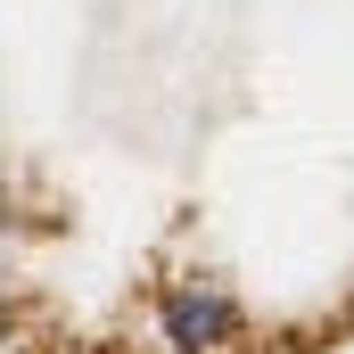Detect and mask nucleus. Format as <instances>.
Instances as JSON below:
<instances>
[{
	"mask_svg": "<svg viewBox=\"0 0 354 354\" xmlns=\"http://www.w3.org/2000/svg\"><path fill=\"white\" fill-rule=\"evenodd\" d=\"M8 206L50 239H354V0H8Z\"/></svg>",
	"mask_w": 354,
	"mask_h": 354,
	"instance_id": "f257e3e1",
	"label": "nucleus"
}]
</instances>
